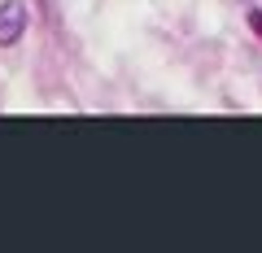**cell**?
Segmentation results:
<instances>
[{
	"mask_svg": "<svg viewBox=\"0 0 262 253\" xmlns=\"http://www.w3.org/2000/svg\"><path fill=\"white\" fill-rule=\"evenodd\" d=\"M27 35V5L22 0H5L0 5V48H13Z\"/></svg>",
	"mask_w": 262,
	"mask_h": 253,
	"instance_id": "cell-1",
	"label": "cell"
},
{
	"mask_svg": "<svg viewBox=\"0 0 262 253\" xmlns=\"http://www.w3.org/2000/svg\"><path fill=\"white\" fill-rule=\"evenodd\" d=\"M249 27H253V35L262 39V9H253V13H249Z\"/></svg>",
	"mask_w": 262,
	"mask_h": 253,
	"instance_id": "cell-2",
	"label": "cell"
},
{
	"mask_svg": "<svg viewBox=\"0 0 262 253\" xmlns=\"http://www.w3.org/2000/svg\"><path fill=\"white\" fill-rule=\"evenodd\" d=\"M44 13H48L53 22H57V0H44Z\"/></svg>",
	"mask_w": 262,
	"mask_h": 253,
	"instance_id": "cell-3",
	"label": "cell"
}]
</instances>
